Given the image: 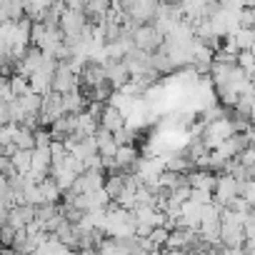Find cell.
Instances as JSON below:
<instances>
[{
	"label": "cell",
	"instance_id": "obj_1",
	"mask_svg": "<svg viewBox=\"0 0 255 255\" xmlns=\"http://www.w3.org/2000/svg\"><path fill=\"white\" fill-rule=\"evenodd\" d=\"M100 230H103L105 238H115V240L133 235V230H135V215H133V210H123L118 205L113 210H105Z\"/></svg>",
	"mask_w": 255,
	"mask_h": 255
},
{
	"label": "cell",
	"instance_id": "obj_2",
	"mask_svg": "<svg viewBox=\"0 0 255 255\" xmlns=\"http://www.w3.org/2000/svg\"><path fill=\"white\" fill-rule=\"evenodd\" d=\"M133 48H138V50H143V53H155L160 45H163V33L155 28V25H150V23H145V25H138L135 30H133Z\"/></svg>",
	"mask_w": 255,
	"mask_h": 255
},
{
	"label": "cell",
	"instance_id": "obj_3",
	"mask_svg": "<svg viewBox=\"0 0 255 255\" xmlns=\"http://www.w3.org/2000/svg\"><path fill=\"white\" fill-rule=\"evenodd\" d=\"M58 30H60L63 38H80V35L88 30L85 13H78V10H63L60 18H58Z\"/></svg>",
	"mask_w": 255,
	"mask_h": 255
},
{
	"label": "cell",
	"instance_id": "obj_4",
	"mask_svg": "<svg viewBox=\"0 0 255 255\" xmlns=\"http://www.w3.org/2000/svg\"><path fill=\"white\" fill-rule=\"evenodd\" d=\"M238 188H240V183H238L235 178H230L228 173L218 175V178H215V185H213V203L228 208V205L238 198Z\"/></svg>",
	"mask_w": 255,
	"mask_h": 255
},
{
	"label": "cell",
	"instance_id": "obj_5",
	"mask_svg": "<svg viewBox=\"0 0 255 255\" xmlns=\"http://www.w3.org/2000/svg\"><path fill=\"white\" fill-rule=\"evenodd\" d=\"M223 50L228 53H240V50H253V43H255V33L253 28H233L230 33L223 35Z\"/></svg>",
	"mask_w": 255,
	"mask_h": 255
},
{
	"label": "cell",
	"instance_id": "obj_6",
	"mask_svg": "<svg viewBox=\"0 0 255 255\" xmlns=\"http://www.w3.org/2000/svg\"><path fill=\"white\" fill-rule=\"evenodd\" d=\"M60 115H65V110H63V100H60V93H48V95H43V103H40V113H38V123H53V120H58Z\"/></svg>",
	"mask_w": 255,
	"mask_h": 255
},
{
	"label": "cell",
	"instance_id": "obj_7",
	"mask_svg": "<svg viewBox=\"0 0 255 255\" xmlns=\"http://www.w3.org/2000/svg\"><path fill=\"white\" fill-rule=\"evenodd\" d=\"M103 73H105V80H108L115 90L123 88L128 80H130V73H128V68H125L123 60H105V63H103Z\"/></svg>",
	"mask_w": 255,
	"mask_h": 255
},
{
	"label": "cell",
	"instance_id": "obj_8",
	"mask_svg": "<svg viewBox=\"0 0 255 255\" xmlns=\"http://www.w3.org/2000/svg\"><path fill=\"white\" fill-rule=\"evenodd\" d=\"M218 240H220V245H223V248H240V245L245 243L243 225H240V223H220Z\"/></svg>",
	"mask_w": 255,
	"mask_h": 255
},
{
	"label": "cell",
	"instance_id": "obj_9",
	"mask_svg": "<svg viewBox=\"0 0 255 255\" xmlns=\"http://www.w3.org/2000/svg\"><path fill=\"white\" fill-rule=\"evenodd\" d=\"M98 125L103 128V130H108V133H115V130H120V128L125 125V118L120 115V110H118V108H113L110 103H105V105L100 108Z\"/></svg>",
	"mask_w": 255,
	"mask_h": 255
},
{
	"label": "cell",
	"instance_id": "obj_10",
	"mask_svg": "<svg viewBox=\"0 0 255 255\" xmlns=\"http://www.w3.org/2000/svg\"><path fill=\"white\" fill-rule=\"evenodd\" d=\"M60 100H63V110H65V115H78V113H83V110L88 108V98H85V93H83L80 88L63 93Z\"/></svg>",
	"mask_w": 255,
	"mask_h": 255
},
{
	"label": "cell",
	"instance_id": "obj_11",
	"mask_svg": "<svg viewBox=\"0 0 255 255\" xmlns=\"http://www.w3.org/2000/svg\"><path fill=\"white\" fill-rule=\"evenodd\" d=\"M93 138H95L98 155H100L103 160H108V158H113V155H115V150H118V143H115L113 133H108V130H103V128H98Z\"/></svg>",
	"mask_w": 255,
	"mask_h": 255
},
{
	"label": "cell",
	"instance_id": "obj_12",
	"mask_svg": "<svg viewBox=\"0 0 255 255\" xmlns=\"http://www.w3.org/2000/svg\"><path fill=\"white\" fill-rule=\"evenodd\" d=\"M33 255H70V248H65L55 235H45L40 243H38V248H35V253Z\"/></svg>",
	"mask_w": 255,
	"mask_h": 255
},
{
	"label": "cell",
	"instance_id": "obj_13",
	"mask_svg": "<svg viewBox=\"0 0 255 255\" xmlns=\"http://www.w3.org/2000/svg\"><path fill=\"white\" fill-rule=\"evenodd\" d=\"M60 188L55 185V180L48 175V178H43L40 183H38V198H40V203H58L60 200ZM38 203V205H40Z\"/></svg>",
	"mask_w": 255,
	"mask_h": 255
},
{
	"label": "cell",
	"instance_id": "obj_14",
	"mask_svg": "<svg viewBox=\"0 0 255 255\" xmlns=\"http://www.w3.org/2000/svg\"><path fill=\"white\" fill-rule=\"evenodd\" d=\"M185 180H188V185L195 188V190H210V193H213V185H215V175H213L210 170H203V168L195 170V173H190Z\"/></svg>",
	"mask_w": 255,
	"mask_h": 255
},
{
	"label": "cell",
	"instance_id": "obj_15",
	"mask_svg": "<svg viewBox=\"0 0 255 255\" xmlns=\"http://www.w3.org/2000/svg\"><path fill=\"white\" fill-rule=\"evenodd\" d=\"M10 165L15 173L25 175L30 170V150H13L10 153Z\"/></svg>",
	"mask_w": 255,
	"mask_h": 255
},
{
	"label": "cell",
	"instance_id": "obj_16",
	"mask_svg": "<svg viewBox=\"0 0 255 255\" xmlns=\"http://www.w3.org/2000/svg\"><path fill=\"white\" fill-rule=\"evenodd\" d=\"M10 80V90H13V95L15 98H20V95H25V93H30V83H28V78H23V75H10L8 78Z\"/></svg>",
	"mask_w": 255,
	"mask_h": 255
},
{
	"label": "cell",
	"instance_id": "obj_17",
	"mask_svg": "<svg viewBox=\"0 0 255 255\" xmlns=\"http://www.w3.org/2000/svg\"><path fill=\"white\" fill-rule=\"evenodd\" d=\"M168 233H170L168 228H153V230L148 233V238H145V240H148L153 248H163V245H165V240H168Z\"/></svg>",
	"mask_w": 255,
	"mask_h": 255
},
{
	"label": "cell",
	"instance_id": "obj_18",
	"mask_svg": "<svg viewBox=\"0 0 255 255\" xmlns=\"http://www.w3.org/2000/svg\"><path fill=\"white\" fill-rule=\"evenodd\" d=\"M238 68L253 78V50H240L238 53Z\"/></svg>",
	"mask_w": 255,
	"mask_h": 255
},
{
	"label": "cell",
	"instance_id": "obj_19",
	"mask_svg": "<svg viewBox=\"0 0 255 255\" xmlns=\"http://www.w3.org/2000/svg\"><path fill=\"white\" fill-rule=\"evenodd\" d=\"M113 0H85V13H100L105 15V10L110 8Z\"/></svg>",
	"mask_w": 255,
	"mask_h": 255
},
{
	"label": "cell",
	"instance_id": "obj_20",
	"mask_svg": "<svg viewBox=\"0 0 255 255\" xmlns=\"http://www.w3.org/2000/svg\"><path fill=\"white\" fill-rule=\"evenodd\" d=\"M188 200H193L198 205H208V203H213V193L210 190H195V188H190V198Z\"/></svg>",
	"mask_w": 255,
	"mask_h": 255
},
{
	"label": "cell",
	"instance_id": "obj_21",
	"mask_svg": "<svg viewBox=\"0 0 255 255\" xmlns=\"http://www.w3.org/2000/svg\"><path fill=\"white\" fill-rule=\"evenodd\" d=\"M65 10H78V13H85V0H60Z\"/></svg>",
	"mask_w": 255,
	"mask_h": 255
}]
</instances>
